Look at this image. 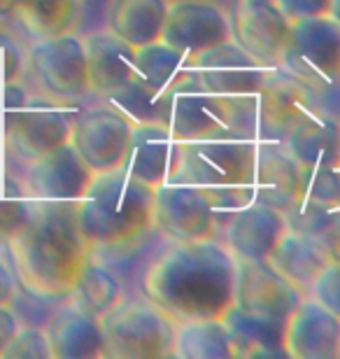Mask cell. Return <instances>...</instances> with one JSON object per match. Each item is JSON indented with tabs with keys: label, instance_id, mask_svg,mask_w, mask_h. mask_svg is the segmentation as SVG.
<instances>
[{
	"label": "cell",
	"instance_id": "obj_1",
	"mask_svg": "<svg viewBox=\"0 0 340 359\" xmlns=\"http://www.w3.org/2000/svg\"><path fill=\"white\" fill-rule=\"evenodd\" d=\"M233 292L236 257L219 238L170 243L142 276V294L172 322L222 320Z\"/></svg>",
	"mask_w": 340,
	"mask_h": 359
},
{
	"label": "cell",
	"instance_id": "obj_2",
	"mask_svg": "<svg viewBox=\"0 0 340 359\" xmlns=\"http://www.w3.org/2000/svg\"><path fill=\"white\" fill-rule=\"evenodd\" d=\"M7 252L19 283L47 299H68L91 255L70 201H35L31 222L7 245Z\"/></svg>",
	"mask_w": 340,
	"mask_h": 359
},
{
	"label": "cell",
	"instance_id": "obj_3",
	"mask_svg": "<svg viewBox=\"0 0 340 359\" xmlns=\"http://www.w3.org/2000/svg\"><path fill=\"white\" fill-rule=\"evenodd\" d=\"M154 189L121 168L93 173L84 196L75 203L77 226L89 252L121 250L151 231Z\"/></svg>",
	"mask_w": 340,
	"mask_h": 359
},
{
	"label": "cell",
	"instance_id": "obj_4",
	"mask_svg": "<svg viewBox=\"0 0 340 359\" xmlns=\"http://www.w3.org/2000/svg\"><path fill=\"white\" fill-rule=\"evenodd\" d=\"M257 140H186L177 142V159L168 182L203 189L219 215V233L226 217L254 201Z\"/></svg>",
	"mask_w": 340,
	"mask_h": 359
},
{
	"label": "cell",
	"instance_id": "obj_5",
	"mask_svg": "<svg viewBox=\"0 0 340 359\" xmlns=\"http://www.w3.org/2000/svg\"><path fill=\"white\" fill-rule=\"evenodd\" d=\"M161 124L177 142L186 140H257V93L222 96L191 82L165 98Z\"/></svg>",
	"mask_w": 340,
	"mask_h": 359
},
{
	"label": "cell",
	"instance_id": "obj_6",
	"mask_svg": "<svg viewBox=\"0 0 340 359\" xmlns=\"http://www.w3.org/2000/svg\"><path fill=\"white\" fill-rule=\"evenodd\" d=\"M24 82L33 93L59 105H82L93 98L84 38L77 33L38 38L26 47Z\"/></svg>",
	"mask_w": 340,
	"mask_h": 359
},
{
	"label": "cell",
	"instance_id": "obj_7",
	"mask_svg": "<svg viewBox=\"0 0 340 359\" xmlns=\"http://www.w3.org/2000/svg\"><path fill=\"white\" fill-rule=\"evenodd\" d=\"M193 82L191 56L172 49L165 42H151L137 49L135 73L131 84L112 96L107 103L117 105L135 124L161 121L165 98Z\"/></svg>",
	"mask_w": 340,
	"mask_h": 359
},
{
	"label": "cell",
	"instance_id": "obj_8",
	"mask_svg": "<svg viewBox=\"0 0 340 359\" xmlns=\"http://www.w3.org/2000/svg\"><path fill=\"white\" fill-rule=\"evenodd\" d=\"M103 357L107 359H163L170 357L175 322L156 304L140 297H124L100 320Z\"/></svg>",
	"mask_w": 340,
	"mask_h": 359
},
{
	"label": "cell",
	"instance_id": "obj_9",
	"mask_svg": "<svg viewBox=\"0 0 340 359\" xmlns=\"http://www.w3.org/2000/svg\"><path fill=\"white\" fill-rule=\"evenodd\" d=\"M280 68L301 80L310 91L340 84V26L329 14L292 24Z\"/></svg>",
	"mask_w": 340,
	"mask_h": 359
},
{
	"label": "cell",
	"instance_id": "obj_10",
	"mask_svg": "<svg viewBox=\"0 0 340 359\" xmlns=\"http://www.w3.org/2000/svg\"><path fill=\"white\" fill-rule=\"evenodd\" d=\"M75 107L59 105L38 93H31L19 110L10 114L3 128L5 156L17 163H31L70 142Z\"/></svg>",
	"mask_w": 340,
	"mask_h": 359
},
{
	"label": "cell",
	"instance_id": "obj_11",
	"mask_svg": "<svg viewBox=\"0 0 340 359\" xmlns=\"http://www.w3.org/2000/svg\"><path fill=\"white\" fill-rule=\"evenodd\" d=\"M135 121L117 105L96 98V103H82L72 112L70 145L75 147L91 173L121 168Z\"/></svg>",
	"mask_w": 340,
	"mask_h": 359
},
{
	"label": "cell",
	"instance_id": "obj_12",
	"mask_svg": "<svg viewBox=\"0 0 340 359\" xmlns=\"http://www.w3.org/2000/svg\"><path fill=\"white\" fill-rule=\"evenodd\" d=\"M151 231L170 243L219 238V215L203 189L182 182H163L154 189Z\"/></svg>",
	"mask_w": 340,
	"mask_h": 359
},
{
	"label": "cell",
	"instance_id": "obj_13",
	"mask_svg": "<svg viewBox=\"0 0 340 359\" xmlns=\"http://www.w3.org/2000/svg\"><path fill=\"white\" fill-rule=\"evenodd\" d=\"M231 40L266 68H278L292 33V21L275 0H231Z\"/></svg>",
	"mask_w": 340,
	"mask_h": 359
},
{
	"label": "cell",
	"instance_id": "obj_14",
	"mask_svg": "<svg viewBox=\"0 0 340 359\" xmlns=\"http://www.w3.org/2000/svg\"><path fill=\"white\" fill-rule=\"evenodd\" d=\"M14 177L19 180L21 191L33 201L77 203L91 184L93 173L68 142L31 163H19V173Z\"/></svg>",
	"mask_w": 340,
	"mask_h": 359
},
{
	"label": "cell",
	"instance_id": "obj_15",
	"mask_svg": "<svg viewBox=\"0 0 340 359\" xmlns=\"http://www.w3.org/2000/svg\"><path fill=\"white\" fill-rule=\"evenodd\" d=\"M315 107V96L285 68H268L257 91V140L282 142Z\"/></svg>",
	"mask_w": 340,
	"mask_h": 359
},
{
	"label": "cell",
	"instance_id": "obj_16",
	"mask_svg": "<svg viewBox=\"0 0 340 359\" xmlns=\"http://www.w3.org/2000/svg\"><path fill=\"white\" fill-rule=\"evenodd\" d=\"M231 40L229 10L215 0H170L161 42L196 56Z\"/></svg>",
	"mask_w": 340,
	"mask_h": 359
},
{
	"label": "cell",
	"instance_id": "obj_17",
	"mask_svg": "<svg viewBox=\"0 0 340 359\" xmlns=\"http://www.w3.org/2000/svg\"><path fill=\"white\" fill-rule=\"evenodd\" d=\"M193 82L198 89L222 96H250L261 89L268 68L229 40L212 49L191 56Z\"/></svg>",
	"mask_w": 340,
	"mask_h": 359
},
{
	"label": "cell",
	"instance_id": "obj_18",
	"mask_svg": "<svg viewBox=\"0 0 340 359\" xmlns=\"http://www.w3.org/2000/svg\"><path fill=\"white\" fill-rule=\"evenodd\" d=\"M303 297L306 294L282 278L268 262L236 259L233 306L240 311L268 320H287Z\"/></svg>",
	"mask_w": 340,
	"mask_h": 359
},
{
	"label": "cell",
	"instance_id": "obj_19",
	"mask_svg": "<svg viewBox=\"0 0 340 359\" xmlns=\"http://www.w3.org/2000/svg\"><path fill=\"white\" fill-rule=\"evenodd\" d=\"M287 226V212L261 201H252L229 215L222 226L219 241L231 250L236 259L268 262Z\"/></svg>",
	"mask_w": 340,
	"mask_h": 359
},
{
	"label": "cell",
	"instance_id": "obj_20",
	"mask_svg": "<svg viewBox=\"0 0 340 359\" xmlns=\"http://www.w3.org/2000/svg\"><path fill=\"white\" fill-rule=\"evenodd\" d=\"M285 353L292 359H340V318L306 294L285 322Z\"/></svg>",
	"mask_w": 340,
	"mask_h": 359
},
{
	"label": "cell",
	"instance_id": "obj_21",
	"mask_svg": "<svg viewBox=\"0 0 340 359\" xmlns=\"http://www.w3.org/2000/svg\"><path fill=\"white\" fill-rule=\"evenodd\" d=\"M303 173L306 168L287 152L282 142L257 140L254 201L292 215L303 198Z\"/></svg>",
	"mask_w": 340,
	"mask_h": 359
},
{
	"label": "cell",
	"instance_id": "obj_22",
	"mask_svg": "<svg viewBox=\"0 0 340 359\" xmlns=\"http://www.w3.org/2000/svg\"><path fill=\"white\" fill-rule=\"evenodd\" d=\"M177 159V140L161 121H137L133 126L121 170L156 189L168 182Z\"/></svg>",
	"mask_w": 340,
	"mask_h": 359
},
{
	"label": "cell",
	"instance_id": "obj_23",
	"mask_svg": "<svg viewBox=\"0 0 340 359\" xmlns=\"http://www.w3.org/2000/svg\"><path fill=\"white\" fill-rule=\"evenodd\" d=\"M84 49L93 98L110 100L131 84L137 56L135 47L100 28L84 35Z\"/></svg>",
	"mask_w": 340,
	"mask_h": 359
},
{
	"label": "cell",
	"instance_id": "obj_24",
	"mask_svg": "<svg viewBox=\"0 0 340 359\" xmlns=\"http://www.w3.org/2000/svg\"><path fill=\"white\" fill-rule=\"evenodd\" d=\"M52 359H98L103 357V327L100 320L79 306L63 304L54 308L45 325Z\"/></svg>",
	"mask_w": 340,
	"mask_h": 359
},
{
	"label": "cell",
	"instance_id": "obj_25",
	"mask_svg": "<svg viewBox=\"0 0 340 359\" xmlns=\"http://www.w3.org/2000/svg\"><path fill=\"white\" fill-rule=\"evenodd\" d=\"M282 145L303 168H340V121L315 105Z\"/></svg>",
	"mask_w": 340,
	"mask_h": 359
},
{
	"label": "cell",
	"instance_id": "obj_26",
	"mask_svg": "<svg viewBox=\"0 0 340 359\" xmlns=\"http://www.w3.org/2000/svg\"><path fill=\"white\" fill-rule=\"evenodd\" d=\"M170 0H107L103 28L140 49L163 35Z\"/></svg>",
	"mask_w": 340,
	"mask_h": 359
},
{
	"label": "cell",
	"instance_id": "obj_27",
	"mask_svg": "<svg viewBox=\"0 0 340 359\" xmlns=\"http://www.w3.org/2000/svg\"><path fill=\"white\" fill-rule=\"evenodd\" d=\"M329 262L331 259L322 243L306 229L294 224L287 226V231L282 233V238L268 257L271 266L294 287H299L303 294H308L310 285L315 283V278Z\"/></svg>",
	"mask_w": 340,
	"mask_h": 359
},
{
	"label": "cell",
	"instance_id": "obj_28",
	"mask_svg": "<svg viewBox=\"0 0 340 359\" xmlns=\"http://www.w3.org/2000/svg\"><path fill=\"white\" fill-rule=\"evenodd\" d=\"M226 322L233 357L254 359V357H287L285 353V322L250 315L238 306H231L222 318Z\"/></svg>",
	"mask_w": 340,
	"mask_h": 359
},
{
	"label": "cell",
	"instance_id": "obj_29",
	"mask_svg": "<svg viewBox=\"0 0 340 359\" xmlns=\"http://www.w3.org/2000/svg\"><path fill=\"white\" fill-rule=\"evenodd\" d=\"M10 19L33 40L75 33L82 21V0H12Z\"/></svg>",
	"mask_w": 340,
	"mask_h": 359
},
{
	"label": "cell",
	"instance_id": "obj_30",
	"mask_svg": "<svg viewBox=\"0 0 340 359\" xmlns=\"http://www.w3.org/2000/svg\"><path fill=\"white\" fill-rule=\"evenodd\" d=\"M170 357L177 359H233L229 327L224 320L175 322Z\"/></svg>",
	"mask_w": 340,
	"mask_h": 359
},
{
	"label": "cell",
	"instance_id": "obj_31",
	"mask_svg": "<svg viewBox=\"0 0 340 359\" xmlns=\"http://www.w3.org/2000/svg\"><path fill=\"white\" fill-rule=\"evenodd\" d=\"M126 297L121 280L112 269H107L105 264L96 262L89 255V259L84 262L82 271L75 280V287L70 292V301L79 306L82 311L91 313L93 318L103 320L121 299Z\"/></svg>",
	"mask_w": 340,
	"mask_h": 359
},
{
	"label": "cell",
	"instance_id": "obj_32",
	"mask_svg": "<svg viewBox=\"0 0 340 359\" xmlns=\"http://www.w3.org/2000/svg\"><path fill=\"white\" fill-rule=\"evenodd\" d=\"M289 217V224L306 229L322 243L331 262H340V208L320 210V208L299 205Z\"/></svg>",
	"mask_w": 340,
	"mask_h": 359
},
{
	"label": "cell",
	"instance_id": "obj_33",
	"mask_svg": "<svg viewBox=\"0 0 340 359\" xmlns=\"http://www.w3.org/2000/svg\"><path fill=\"white\" fill-rule=\"evenodd\" d=\"M301 205L336 210L340 208V168H306Z\"/></svg>",
	"mask_w": 340,
	"mask_h": 359
},
{
	"label": "cell",
	"instance_id": "obj_34",
	"mask_svg": "<svg viewBox=\"0 0 340 359\" xmlns=\"http://www.w3.org/2000/svg\"><path fill=\"white\" fill-rule=\"evenodd\" d=\"M7 184V180H5ZM3 184V189H5ZM0 189V248H7L17 238L19 231L24 229L33 217L35 201L28 198L24 191L12 189V194H5Z\"/></svg>",
	"mask_w": 340,
	"mask_h": 359
},
{
	"label": "cell",
	"instance_id": "obj_35",
	"mask_svg": "<svg viewBox=\"0 0 340 359\" xmlns=\"http://www.w3.org/2000/svg\"><path fill=\"white\" fill-rule=\"evenodd\" d=\"M26 47L10 28L0 24V84L24 82Z\"/></svg>",
	"mask_w": 340,
	"mask_h": 359
},
{
	"label": "cell",
	"instance_id": "obj_36",
	"mask_svg": "<svg viewBox=\"0 0 340 359\" xmlns=\"http://www.w3.org/2000/svg\"><path fill=\"white\" fill-rule=\"evenodd\" d=\"M5 359H52V348L42 327H19L5 350Z\"/></svg>",
	"mask_w": 340,
	"mask_h": 359
},
{
	"label": "cell",
	"instance_id": "obj_37",
	"mask_svg": "<svg viewBox=\"0 0 340 359\" xmlns=\"http://www.w3.org/2000/svg\"><path fill=\"white\" fill-rule=\"evenodd\" d=\"M308 297L320 301L327 311L340 318V262H329L322 269L320 276L315 278V283L310 285Z\"/></svg>",
	"mask_w": 340,
	"mask_h": 359
},
{
	"label": "cell",
	"instance_id": "obj_38",
	"mask_svg": "<svg viewBox=\"0 0 340 359\" xmlns=\"http://www.w3.org/2000/svg\"><path fill=\"white\" fill-rule=\"evenodd\" d=\"M280 5V10L285 12V17L296 24L301 19H313L329 14L331 0H275Z\"/></svg>",
	"mask_w": 340,
	"mask_h": 359
},
{
	"label": "cell",
	"instance_id": "obj_39",
	"mask_svg": "<svg viewBox=\"0 0 340 359\" xmlns=\"http://www.w3.org/2000/svg\"><path fill=\"white\" fill-rule=\"evenodd\" d=\"M31 89L26 82H14V84H0V138H3L5 121L10 119L14 110H19L21 105L31 98Z\"/></svg>",
	"mask_w": 340,
	"mask_h": 359
},
{
	"label": "cell",
	"instance_id": "obj_40",
	"mask_svg": "<svg viewBox=\"0 0 340 359\" xmlns=\"http://www.w3.org/2000/svg\"><path fill=\"white\" fill-rule=\"evenodd\" d=\"M17 290H19L17 271L5 259H0V306H10Z\"/></svg>",
	"mask_w": 340,
	"mask_h": 359
},
{
	"label": "cell",
	"instance_id": "obj_41",
	"mask_svg": "<svg viewBox=\"0 0 340 359\" xmlns=\"http://www.w3.org/2000/svg\"><path fill=\"white\" fill-rule=\"evenodd\" d=\"M19 320L10 306H0V357L5 355L7 346L12 343V339L19 332Z\"/></svg>",
	"mask_w": 340,
	"mask_h": 359
},
{
	"label": "cell",
	"instance_id": "obj_42",
	"mask_svg": "<svg viewBox=\"0 0 340 359\" xmlns=\"http://www.w3.org/2000/svg\"><path fill=\"white\" fill-rule=\"evenodd\" d=\"M7 180V170H5V149H3V140H0V189H3Z\"/></svg>",
	"mask_w": 340,
	"mask_h": 359
},
{
	"label": "cell",
	"instance_id": "obj_43",
	"mask_svg": "<svg viewBox=\"0 0 340 359\" xmlns=\"http://www.w3.org/2000/svg\"><path fill=\"white\" fill-rule=\"evenodd\" d=\"M329 17L336 21L340 26V0H331V7H329Z\"/></svg>",
	"mask_w": 340,
	"mask_h": 359
}]
</instances>
